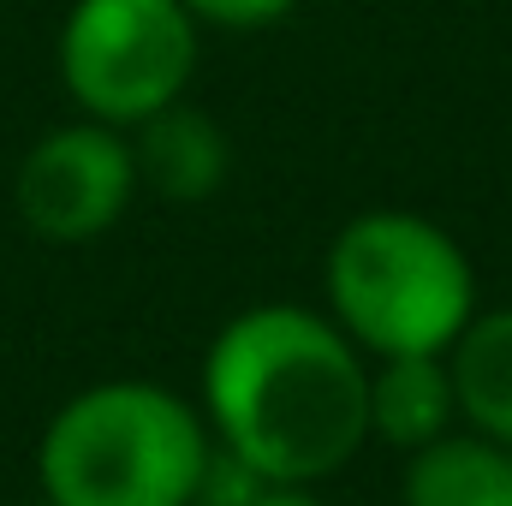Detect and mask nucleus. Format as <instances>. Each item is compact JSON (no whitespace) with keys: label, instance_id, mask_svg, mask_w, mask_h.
I'll list each match as a JSON object with an SVG mask.
<instances>
[{"label":"nucleus","instance_id":"obj_7","mask_svg":"<svg viewBox=\"0 0 512 506\" xmlns=\"http://www.w3.org/2000/svg\"><path fill=\"white\" fill-rule=\"evenodd\" d=\"M405 506H512V447L477 429H447L405 459Z\"/></svg>","mask_w":512,"mask_h":506},{"label":"nucleus","instance_id":"obj_13","mask_svg":"<svg viewBox=\"0 0 512 506\" xmlns=\"http://www.w3.org/2000/svg\"><path fill=\"white\" fill-rule=\"evenodd\" d=\"M24 506H54V501H24Z\"/></svg>","mask_w":512,"mask_h":506},{"label":"nucleus","instance_id":"obj_4","mask_svg":"<svg viewBox=\"0 0 512 506\" xmlns=\"http://www.w3.org/2000/svg\"><path fill=\"white\" fill-rule=\"evenodd\" d=\"M197 30L179 0H78L60 24V84L90 120L126 131L185 96Z\"/></svg>","mask_w":512,"mask_h":506},{"label":"nucleus","instance_id":"obj_3","mask_svg":"<svg viewBox=\"0 0 512 506\" xmlns=\"http://www.w3.org/2000/svg\"><path fill=\"white\" fill-rule=\"evenodd\" d=\"M328 316L364 358L447 352L477 316V274L459 239L411 209H370L328 245Z\"/></svg>","mask_w":512,"mask_h":506},{"label":"nucleus","instance_id":"obj_6","mask_svg":"<svg viewBox=\"0 0 512 506\" xmlns=\"http://www.w3.org/2000/svg\"><path fill=\"white\" fill-rule=\"evenodd\" d=\"M131 137V161H137V185H149L167 203H203L227 185L233 173V143L203 108L167 102L149 120H137Z\"/></svg>","mask_w":512,"mask_h":506},{"label":"nucleus","instance_id":"obj_1","mask_svg":"<svg viewBox=\"0 0 512 506\" xmlns=\"http://www.w3.org/2000/svg\"><path fill=\"white\" fill-rule=\"evenodd\" d=\"M209 435L268 483H322L370 435V364L334 316L256 304L203 358Z\"/></svg>","mask_w":512,"mask_h":506},{"label":"nucleus","instance_id":"obj_5","mask_svg":"<svg viewBox=\"0 0 512 506\" xmlns=\"http://www.w3.org/2000/svg\"><path fill=\"white\" fill-rule=\"evenodd\" d=\"M131 191H137L131 137L90 114L36 137L30 155L18 161V185H12L24 227L54 245L102 239L126 215Z\"/></svg>","mask_w":512,"mask_h":506},{"label":"nucleus","instance_id":"obj_8","mask_svg":"<svg viewBox=\"0 0 512 506\" xmlns=\"http://www.w3.org/2000/svg\"><path fill=\"white\" fill-rule=\"evenodd\" d=\"M459 423V399L447 376V352H411V358H382L370 370V429L417 453L441 441Z\"/></svg>","mask_w":512,"mask_h":506},{"label":"nucleus","instance_id":"obj_2","mask_svg":"<svg viewBox=\"0 0 512 506\" xmlns=\"http://www.w3.org/2000/svg\"><path fill=\"white\" fill-rule=\"evenodd\" d=\"M209 423L155 381H102L54 411L36 447L54 506H191Z\"/></svg>","mask_w":512,"mask_h":506},{"label":"nucleus","instance_id":"obj_9","mask_svg":"<svg viewBox=\"0 0 512 506\" xmlns=\"http://www.w3.org/2000/svg\"><path fill=\"white\" fill-rule=\"evenodd\" d=\"M459 423L512 447V310H477L447 346Z\"/></svg>","mask_w":512,"mask_h":506},{"label":"nucleus","instance_id":"obj_10","mask_svg":"<svg viewBox=\"0 0 512 506\" xmlns=\"http://www.w3.org/2000/svg\"><path fill=\"white\" fill-rule=\"evenodd\" d=\"M268 489H274V483H268L256 465H245L233 447L209 441V459H203V471H197L191 506H256Z\"/></svg>","mask_w":512,"mask_h":506},{"label":"nucleus","instance_id":"obj_12","mask_svg":"<svg viewBox=\"0 0 512 506\" xmlns=\"http://www.w3.org/2000/svg\"><path fill=\"white\" fill-rule=\"evenodd\" d=\"M256 506H322V501L310 495V483H274Z\"/></svg>","mask_w":512,"mask_h":506},{"label":"nucleus","instance_id":"obj_11","mask_svg":"<svg viewBox=\"0 0 512 506\" xmlns=\"http://www.w3.org/2000/svg\"><path fill=\"white\" fill-rule=\"evenodd\" d=\"M197 24H215V30H268L280 24L298 0H179Z\"/></svg>","mask_w":512,"mask_h":506}]
</instances>
